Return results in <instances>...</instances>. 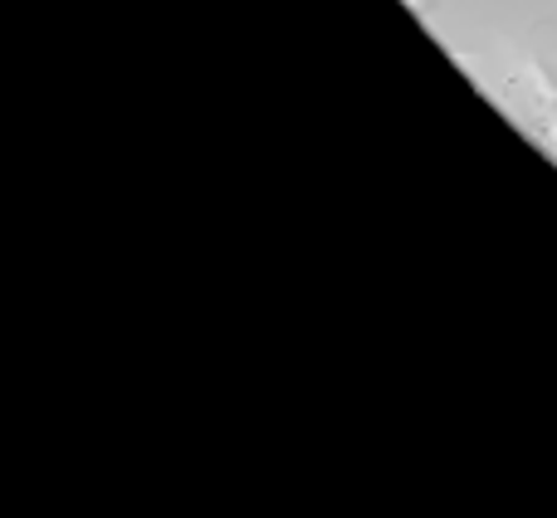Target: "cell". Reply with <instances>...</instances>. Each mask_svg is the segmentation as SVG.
<instances>
[{
  "instance_id": "cell-1",
  "label": "cell",
  "mask_w": 557,
  "mask_h": 518,
  "mask_svg": "<svg viewBox=\"0 0 557 518\" xmlns=\"http://www.w3.org/2000/svg\"><path fill=\"white\" fill-rule=\"evenodd\" d=\"M480 78H484V88L519 118L523 133L557 157V74H553V64H543L539 54H509V59H494V64H480Z\"/></svg>"
},
{
  "instance_id": "cell-2",
  "label": "cell",
  "mask_w": 557,
  "mask_h": 518,
  "mask_svg": "<svg viewBox=\"0 0 557 518\" xmlns=\"http://www.w3.org/2000/svg\"><path fill=\"white\" fill-rule=\"evenodd\" d=\"M411 5L416 10H431V5H441V0H411Z\"/></svg>"
}]
</instances>
